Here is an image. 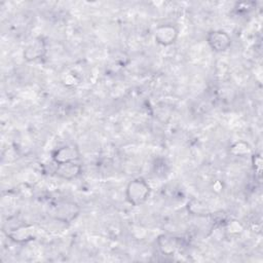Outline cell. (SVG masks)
<instances>
[{"label": "cell", "mask_w": 263, "mask_h": 263, "mask_svg": "<svg viewBox=\"0 0 263 263\" xmlns=\"http://www.w3.org/2000/svg\"><path fill=\"white\" fill-rule=\"evenodd\" d=\"M151 188L143 178H136L129 181L125 188L126 199L134 206H139L145 203L149 198Z\"/></svg>", "instance_id": "cell-1"}, {"label": "cell", "mask_w": 263, "mask_h": 263, "mask_svg": "<svg viewBox=\"0 0 263 263\" xmlns=\"http://www.w3.org/2000/svg\"><path fill=\"white\" fill-rule=\"evenodd\" d=\"M80 213L79 205L74 201H60L53 208L52 215L55 220L63 223H71Z\"/></svg>", "instance_id": "cell-2"}, {"label": "cell", "mask_w": 263, "mask_h": 263, "mask_svg": "<svg viewBox=\"0 0 263 263\" xmlns=\"http://www.w3.org/2000/svg\"><path fill=\"white\" fill-rule=\"evenodd\" d=\"M209 46L216 52L226 51L231 45V38L227 32L223 30H213L206 35Z\"/></svg>", "instance_id": "cell-3"}, {"label": "cell", "mask_w": 263, "mask_h": 263, "mask_svg": "<svg viewBox=\"0 0 263 263\" xmlns=\"http://www.w3.org/2000/svg\"><path fill=\"white\" fill-rule=\"evenodd\" d=\"M178 36L179 30L176 26L172 24H164L158 26L154 33L155 41L162 46H168L174 44L178 39Z\"/></svg>", "instance_id": "cell-4"}, {"label": "cell", "mask_w": 263, "mask_h": 263, "mask_svg": "<svg viewBox=\"0 0 263 263\" xmlns=\"http://www.w3.org/2000/svg\"><path fill=\"white\" fill-rule=\"evenodd\" d=\"M46 53V42L43 38L33 39L24 49L23 57L27 62H35L42 59Z\"/></svg>", "instance_id": "cell-5"}, {"label": "cell", "mask_w": 263, "mask_h": 263, "mask_svg": "<svg viewBox=\"0 0 263 263\" xmlns=\"http://www.w3.org/2000/svg\"><path fill=\"white\" fill-rule=\"evenodd\" d=\"M51 158L55 164L77 161L80 158V152L76 146L66 145L55 149L51 154Z\"/></svg>", "instance_id": "cell-6"}, {"label": "cell", "mask_w": 263, "mask_h": 263, "mask_svg": "<svg viewBox=\"0 0 263 263\" xmlns=\"http://www.w3.org/2000/svg\"><path fill=\"white\" fill-rule=\"evenodd\" d=\"M81 173H82V167L76 161L57 164V167L54 170L55 176L67 181L76 179L81 175Z\"/></svg>", "instance_id": "cell-7"}, {"label": "cell", "mask_w": 263, "mask_h": 263, "mask_svg": "<svg viewBox=\"0 0 263 263\" xmlns=\"http://www.w3.org/2000/svg\"><path fill=\"white\" fill-rule=\"evenodd\" d=\"M9 237L17 242H24L33 239V228L29 226H20L9 233Z\"/></svg>", "instance_id": "cell-8"}, {"label": "cell", "mask_w": 263, "mask_h": 263, "mask_svg": "<svg viewBox=\"0 0 263 263\" xmlns=\"http://www.w3.org/2000/svg\"><path fill=\"white\" fill-rule=\"evenodd\" d=\"M158 246L162 254L173 255L178 249V241L175 237L162 235L158 238Z\"/></svg>", "instance_id": "cell-9"}]
</instances>
